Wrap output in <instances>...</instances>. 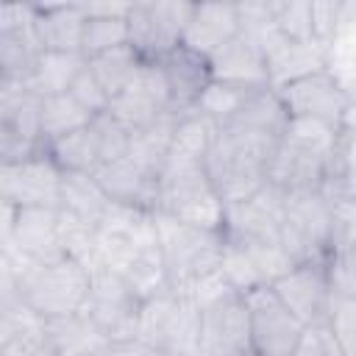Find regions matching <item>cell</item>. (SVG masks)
<instances>
[{"instance_id": "1", "label": "cell", "mask_w": 356, "mask_h": 356, "mask_svg": "<svg viewBox=\"0 0 356 356\" xmlns=\"http://www.w3.org/2000/svg\"><path fill=\"white\" fill-rule=\"evenodd\" d=\"M153 214H156L159 248L170 275V289L178 295H186L200 278L220 270L225 236L222 231H206V228L181 222L167 211H153Z\"/></svg>"}, {"instance_id": "2", "label": "cell", "mask_w": 356, "mask_h": 356, "mask_svg": "<svg viewBox=\"0 0 356 356\" xmlns=\"http://www.w3.org/2000/svg\"><path fill=\"white\" fill-rule=\"evenodd\" d=\"M19 298L44 320H61L81 314L89 298V270L64 256L47 264H31L19 278Z\"/></svg>"}, {"instance_id": "3", "label": "cell", "mask_w": 356, "mask_h": 356, "mask_svg": "<svg viewBox=\"0 0 356 356\" xmlns=\"http://www.w3.org/2000/svg\"><path fill=\"white\" fill-rule=\"evenodd\" d=\"M331 200L323 189H298L286 192L284 197V225L281 242L292 253L295 261H314L328 259L331 253Z\"/></svg>"}, {"instance_id": "4", "label": "cell", "mask_w": 356, "mask_h": 356, "mask_svg": "<svg viewBox=\"0 0 356 356\" xmlns=\"http://www.w3.org/2000/svg\"><path fill=\"white\" fill-rule=\"evenodd\" d=\"M156 211H167L181 222L206 231H222L225 225V200L209 178L206 167L186 172H164L159 178Z\"/></svg>"}, {"instance_id": "5", "label": "cell", "mask_w": 356, "mask_h": 356, "mask_svg": "<svg viewBox=\"0 0 356 356\" xmlns=\"http://www.w3.org/2000/svg\"><path fill=\"white\" fill-rule=\"evenodd\" d=\"M195 3L184 0H147L134 3L128 14L131 44L145 61H161L184 42Z\"/></svg>"}, {"instance_id": "6", "label": "cell", "mask_w": 356, "mask_h": 356, "mask_svg": "<svg viewBox=\"0 0 356 356\" xmlns=\"http://www.w3.org/2000/svg\"><path fill=\"white\" fill-rule=\"evenodd\" d=\"M89 275H92V286H89L83 314L97 325V331L108 342L136 339V323H139L142 300L134 295V289L117 273L95 270Z\"/></svg>"}, {"instance_id": "7", "label": "cell", "mask_w": 356, "mask_h": 356, "mask_svg": "<svg viewBox=\"0 0 356 356\" xmlns=\"http://www.w3.org/2000/svg\"><path fill=\"white\" fill-rule=\"evenodd\" d=\"M61 178L64 172L47 150L17 164H0V200L14 209H58Z\"/></svg>"}, {"instance_id": "8", "label": "cell", "mask_w": 356, "mask_h": 356, "mask_svg": "<svg viewBox=\"0 0 356 356\" xmlns=\"http://www.w3.org/2000/svg\"><path fill=\"white\" fill-rule=\"evenodd\" d=\"M242 298H245L248 317H250L253 353H259V356H292L306 325L281 303L275 289L270 284H264V286H256L253 292H248Z\"/></svg>"}, {"instance_id": "9", "label": "cell", "mask_w": 356, "mask_h": 356, "mask_svg": "<svg viewBox=\"0 0 356 356\" xmlns=\"http://www.w3.org/2000/svg\"><path fill=\"white\" fill-rule=\"evenodd\" d=\"M0 245L28 256L36 264L64 259L58 242V209H14L3 203Z\"/></svg>"}, {"instance_id": "10", "label": "cell", "mask_w": 356, "mask_h": 356, "mask_svg": "<svg viewBox=\"0 0 356 356\" xmlns=\"http://www.w3.org/2000/svg\"><path fill=\"white\" fill-rule=\"evenodd\" d=\"M170 108H172V95L159 61H145L139 75L131 81V86L117 97H111L108 103V114L131 134L150 128Z\"/></svg>"}, {"instance_id": "11", "label": "cell", "mask_w": 356, "mask_h": 356, "mask_svg": "<svg viewBox=\"0 0 356 356\" xmlns=\"http://www.w3.org/2000/svg\"><path fill=\"white\" fill-rule=\"evenodd\" d=\"M250 317L245 298L231 292L200 309V356H248Z\"/></svg>"}, {"instance_id": "12", "label": "cell", "mask_w": 356, "mask_h": 356, "mask_svg": "<svg viewBox=\"0 0 356 356\" xmlns=\"http://www.w3.org/2000/svg\"><path fill=\"white\" fill-rule=\"evenodd\" d=\"M278 95L289 117H309V120H323L331 125H342L348 106H350V92L328 70L292 81L281 86Z\"/></svg>"}, {"instance_id": "13", "label": "cell", "mask_w": 356, "mask_h": 356, "mask_svg": "<svg viewBox=\"0 0 356 356\" xmlns=\"http://www.w3.org/2000/svg\"><path fill=\"white\" fill-rule=\"evenodd\" d=\"M281 303L303 323H320L328 317L331 306V284H328V267L325 259L314 261H298L289 273H284L275 284H270Z\"/></svg>"}, {"instance_id": "14", "label": "cell", "mask_w": 356, "mask_h": 356, "mask_svg": "<svg viewBox=\"0 0 356 356\" xmlns=\"http://www.w3.org/2000/svg\"><path fill=\"white\" fill-rule=\"evenodd\" d=\"M286 192L275 184H264L245 200L225 203V239H281Z\"/></svg>"}, {"instance_id": "15", "label": "cell", "mask_w": 356, "mask_h": 356, "mask_svg": "<svg viewBox=\"0 0 356 356\" xmlns=\"http://www.w3.org/2000/svg\"><path fill=\"white\" fill-rule=\"evenodd\" d=\"M334 172V161L323 159L306 147H298L286 139L278 142L270 164H267V181L275 184L284 192L298 189H323L328 175Z\"/></svg>"}, {"instance_id": "16", "label": "cell", "mask_w": 356, "mask_h": 356, "mask_svg": "<svg viewBox=\"0 0 356 356\" xmlns=\"http://www.w3.org/2000/svg\"><path fill=\"white\" fill-rule=\"evenodd\" d=\"M209 67H211V81L250 86V89L270 86L267 56H264V50L248 33H239L228 44H222L209 58Z\"/></svg>"}, {"instance_id": "17", "label": "cell", "mask_w": 356, "mask_h": 356, "mask_svg": "<svg viewBox=\"0 0 356 356\" xmlns=\"http://www.w3.org/2000/svg\"><path fill=\"white\" fill-rule=\"evenodd\" d=\"M239 33L242 22L236 3H195L181 44L211 58L222 44H228Z\"/></svg>"}, {"instance_id": "18", "label": "cell", "mask_w": 356, "mask_h": 356, "mask_svg": "<svg viewBox=\"0 0 356 356\" xmlns=\"http://www.w3.org/2000/svg\"><path fill=\"white\" fill-rule=\"evenodd\" d=\"M161 70L167 75L170 83V95H172V108L181 114L195 111L203 89L211 83V67L209 58L178 44L172 53H167L161 61Z\"/></svg>"}, {"instance_id": "19", "label": "cell", "mask_w": 356, "mask_h": 356, "mask_svg": "<svg viewBox=\"0 0 356 356\" xmlns=\"http://www.w3.org/2000/svg\"><path fill=\"white\" fill-rule=\"evenodd\" d=\"M86 19L83 3L33 6V33L47 53H81Z\"/></svg>"}, {"instance_id": "20", "label": "cell", "mask_w": 356, "mask_h": 356, "mask_svg": "<svg viewBox=\"0 0 356 356\" xmlns=\"http://www.w3.org/2000/svg\"><path fill=\"white\" fill-rule=\"evenodd\" d=\"M95 181L106 192L111 203H125V206H139L156 211L159 206V181L145 175L131 159L120 161H106L95 172Z\"/></svg>"}, {"instance_id": "21", "label": "cell", "mask_w": 356, "mask_h": 356, "mask_svg": "<svg viewBox=\"0 0 356 356\" xmlns=\"http://www.w3.org/2000/svg\"><path fill=\"white\" fill-rule=\"evenodd\" d=\"M214 134H217V125L211 120H206L203 114H197V111L184 114L178 128H175V136H172V145H170V153H167L161 175L164 172H186V170L206 167Z\"/></svg>"}, {"instance_id": "22", "label": "cell", "mask_w": 356, "mask_h": 356, "mask_svg": "<svg viewBox=\"0 0 356 356\" xmlns=\"http://www.w3.org/2000/svg\"><path fill=\"white\" fill-rule=\"evenodd\" d=\"M325 44L320 42H289L281 39L273 50H267V72H270V86L281 89L292 81H300L306 75L323 72L325 67Z\"/></svg>"}, {"instance_id": "23", "label": "cell", "mask_w": 356, "mask_h": 356, "mask_svg": "<svg viewBox=\"0 0 356 356\" xmlns=\"http://www.w3.org/2000/svg\"><path fill=\"white\" fill-rule=\"evenodd\" d=\"M181 111L170 108L164 111L150 128L139 131L131 136V150H128V159L150 178H161V170H164V161H167V153H170V145H172V136H175V128L181 122Z\"/></svg>"}, {"instance_id": "24", "label": "cell", "mask_w": 356, "mask_h": 356, "mask_svg": "<svg viewBox=\"0 0 356 356\" xmlns=\"http://www.w3.org/2000/svg\"><path fill=\"white\" fill-rule=\"evenodd\" d=\"M86 67V58L81 53H42L25 81V86L31 92H36L39 97H53V95H64L70 92L72 81L78 78V72Z\"/></svg>"}, {"instance_id": "25", "label": "cell", "mask_w": 356, "mask_h": 356, "mask_svg": "<svg viewBox=\"0 0 356 356\" xmlns=\"http://www.w3.org/2000/svg\"><path fill=\"white\" fill-rule=\"evenodd\" d=\"M42 53L44 50L33 33V19L28 25L0 31V81H22L25 83Z\"/></svg>"}, {"instance_id": "26", "label": "cell", "mask_w": 356, "mask_h": 356, "mask_svg": "<svg viewBox=\"0 0 356 356\" xmlns=\"http://www.w3.org/2000/svg\"><path fill=\"white\" fill-rule=\"evenodd\" d=\"M108 197L95 181L92 172H64L61 178V203L58 209L67 214H75L86 222H100L103 211L108 209Z\"/></svg>"}, {"instance_id": "27", "label": "cell", "mask_w": 356, "mask_h": 356, "mask_svg": "<svg viewBox=\"0 0 356 356\" xmlns=\"http://www.w3.org/2000/svg\"><path fill=\"white\" fill-rule=\"evenodd\" d=\"M161 350L167 356H200V309L189 295H178Z\"/></svg>"}, {"instance_id": "28", "label": "cell", "mask_w": 356, "mask_h": 356, "mask_svg": "<svg viewBox=\"0 0 356 356\" xmlns=\"http://www.w3.org/2000/svg\"><path fill=\"white\" fill-rule=\"evenodd\" d=\"M86 64L95 72V78L103 83V89L108 92V97H117L139 75L145 58L134 50V44H122V47H114V50L100 53L95 58H86Z\"/></svg>"}, {"instance_id": "29", "label": "cell", "mask_w": 356, "mask_h": 356, "mask_svg": "<svg viewBox=\"0 0 356 356\" xmlns=\"http://www.w3.org/2000/svg\"><path fill=\"white\" fill-rule=\"evenodd\" d=\"M44 150L61 167V172H95L100 167V147L92 125L44 145Z\"/></svg>"}, {"instance_id": "30", "label": "cell", "mask_w": 356, "mask_h": 356, "mask_svg": "<svg viewBox=\"0 0 356 356\" xmlns=\"http://www.w3.org/2000/svg\"><path fill=\"white\" fill-rule=\"evenodd\" d=\"M122 278H125V284L134 289V295L139 300L156 298L161 292H170V275H167V264H164L159 242L156 245H145L134 256V261L128 264Z\"/></svg>"}, {"instance_id": "31", "label": "cell", "mask_w": 356, "mask_h": 356, "mask_svg": "<svg viewBox=\"0 0 356 356\" xmlns=\"http://www.w3.org/2000/svg\"><path fill=\"white\" fill-rule=\"evenodd\" d=\"M92 114L70 95H53V97H42V142L50 145L72 131H81L86 125H92Z\"/></svg>"}, {"instance_id": "32", "label": "cell", "mask_w": 356, "mask_h": 356, "mask_svg": "<svg viewBox=\"0 0 356 356\" xmlns=\"http://www.w3.org/2000/svg\"><path fill=\"white\" fill-rule=\"evenodd\" d=\"M253 92H259V89L236 86V83H222V81H211V83L203 89V95H200L195 111L203 114L206 120H211L214 125H222V122H228V120L245 106V100H248Z\"/></svg>"}, {"instance_id": "33", "label": "cell", "mask_w": 356, "mask_h": 356, "mask_svg": "<svg viewBox=\"0 0 356 356\" xmlns=\"http://www.w3.org/2000/svg\"><path fill=\"white\" fill-rule=\"evenodd\" d=\"M58 242L64 256L81 261L86 270H92L95 250H97V225L86 222L75 214H67L58 209Z\"/></svg>"}, {"instance_id": "34", "label": "cell", "mask_w": 356, "mask_h": 356, "mask_svg": "<svg viewBox=\"0 0 356 356\" xmlns=\"http://www.w3.org/2000/svg\"><path fill=\"white\" fill-rule=\"evenodd\" d=\"M231 242L245 248L264 284H275L284 273H289L298 264L281 239H231Z\"/></svg>"}, {"instance_id": "35", "label": "cell", "mask_w": 356, "mask_h": 356, "mask_svg": "<svg viewBox=\"0 0 356 356\" xmlns=\"http://www.w3.org/2000/svg\"><path fill=\"white\" fill-rule=\"evenodd\" d=\"M122 44H131L128 17H89L86 19L83 44H81L83 58H95V56L108 53Z\"/></svg>"}, {"instance_id": "36", "label": "cell", "mask_w": 356, "mask_h": 356, "mask_svg": "<svg viewBox=\"0 0 356 356\" xmlns=\"http://www.w3.org/2000/svg\"><path fill=\"white\" fill-rule=\"evenodd\" d=\"M175 300H178V295L172 289L170 292H161L156 298L142 300V306H139V323H136V339L139 342L153 345V348L161 350V342H164V334H167V325H170Z\"/></svg>"}, {"instance_id": "37", "label": "cell", "mask_w": 356, "mask_h": 356, "mask_svg": "<svg viewBox=\"0 0 356 356\" xmlns=\"http://www.w3.org/2000/svg\"><path fill=\"white\" fill-rule=\"evenodd\" d=\"M220 273L225 275V281L231 284V289L239 292V295H248L256 286H264V281H261L259 270L253 267L250 256L245 253V248L236 245V242H231V239H225L222 259H220Z\"/></svg>"}, {"instance_id": "38", "label": "cell", "mask_w": 356, "mask_h": 356, "mask_svg": "<svg viewBox=\"0 0 356 356\" xmlns=\"http://www.w3.org/2000/svg\"><path fill=\"white\" fill-rule=\"evenodd\" d=\"M273 19L284 39L289 42H314L312 36V0L273 3Z\"/></svg>"}, {"instance_id": "39", "label": "cell", "mask_w": 356, "mask_h": 356, "mask_svg": "<svg viewBox=\"0 0 356 356\" xmlns=\"http://www.w3.org/2000/svg\"><path fill=\"white\" fill-rule=\"evenodd\" d=\"M92 131H95V139H97V147H100V164L128 159L134 134L125 125H120L108 111H103L92 120Z\"/></svg>"}, {"instance_id": "40", "label": "cell", "mask_w": 356, "mask_h": 356, "mask_svg": "<svg viewBox=\"0 0 356 356\" xmlns=\"http://www.w3.org/2000/svg\"><path fill=\"white\" fill-rule=\"evenodd\" d=\"M325 323H328L342 356H356V298L331 295Z\"/></svg>"}, {"instance_id": "41", "label": "cell", "mask_w": 356, "mask_h": 356, "mask_svg": "<svg viewBox=\"0 0 356 356\" xmlns=\"http://www.w3.org/2000/svg\"><path fill=\"white\" fill-rule=\"evenodd\" d=\"M331 295L356 298V250H331L325 259Z\"/></svg>"}, {"instance_id": "42", "label": "cell", "mask_w": 356, "mask_h": 356, "mask_svg": "<svg viewBox=\"0 0 356 356\" xmlns=\"http://www.w3.org/2000/svg\"><path fill=\"white\" fill-rule=\"evenodd\" d=\"M348 8L350 6L337 3V0H312V36H314V42L328 47V42L337 36L339 25L345 22Z\"/></svg>"}, {"instance_id": "43", "label": "cell", "mask_w": 356, "mask_h": 356, "mask_svg": "<svg viewBox=\"0 0 356 356\" xmlns=\"http://www.w3.org/2000/svg\"><path fill=\"white\" fill-rule=\"evenodd\" d=\"M70 95L92 114V117H97V114H103V111H108V103H111V97H108V92L103 89V83L95 78V72L89 70V64L78 72V78L72 81V86H70Z\"/></svg>"}, {"instance_id": "44", "label": "cell", "mask_w": 356, "mask_h": 356, "mask_svg": "<svg viewBox=\"0 0 356 356\" xmlns=\"http://www.w3.org/2000/svg\"><path fill=\"white\" fill-rule=\"evenodd\" d=\"M292 356H342V350H339L328 323L320 320V323H312L303 328Z\"/></svg>"}, {"instance_id": "45", "label": "cell", "mask_w": 356, "mask_h": 356, "mask_svg": "<svg viewBox=\"0 0 356 356\" xmlns=\"http://www.w3.org/2000/svg\"><path fill=\"white\" fill-rule=\"evenodd\" d=\"M334 175H345L350 184H356V128H342V142H339Z\"/></svg>"}, {"instance_id": "46", "label": "cell", "mask_w": 356, "mask_h": 356, "mask_svg": "<svg viewBox=\"0 0 356 356\" xmlns=\"http://www.w3.org/2000/svg\"><path fill=\"white\" fill-rule=\"evenodd\" d=\"M106 356H167V353L139 339H128V342H111L106 348Z\"/></svg>"}, {"instance_id": "47", "label": "cell", "mask_w": 356, "mask_h": 356, "mask_svg": "<svg viewBox=\"0 0 356 356\" xmlns=\"http://www.w3.org/2000/svg\"><path fill=\"white\" fill-rule=\"evenodd\" d=\"M134 3H83L86 17H128Z\"/></svg>"}, {"instance_id": "48", "label": "cell", "mask_w": 356, "mask_h": 356, "mask_svg": "<svg viewBox=\"0 0 356 356\" xmlns=\"http://www.w3.org/2000/svg\"><path fill=\"white\" fill-rule=\"evenodd\" d=\"M248 356H259V353H248Z\"/></svg>"}]
</instances>
